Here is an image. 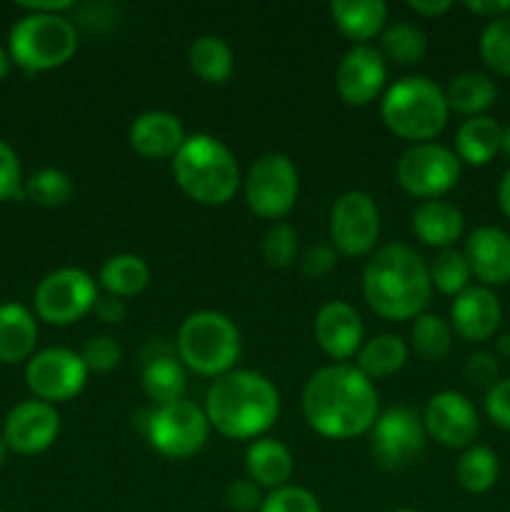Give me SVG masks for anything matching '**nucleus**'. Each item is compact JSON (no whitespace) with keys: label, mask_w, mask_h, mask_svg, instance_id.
<instances>
[{"label":"nucleus","mask_w":510,"mask_h":512,"mask_svg":"<svg viewBox=\"0 0 510 512\" xmlns=\"http://www.w3.org/2000/svg\"><path fill=\"white\" fill-rule=\"evenodd\" d=\"M470 273L485 285L498 288L510 283V235L495 225H480L465 240L463 250Z\"/></svg>","instance_id":"20"},{"label":"nucleus","mask_w":510,"mask_h":512,"mask_svg":"<svg viewBox=\"0 0 510 512\" xmlns=\"http://www.w3.org/2000/svg\"><path fill=\"white\" fill-rule=\"evenodd\" d=\"M390 512H418V510H413V508H398V510H390Z\"/></svg>","instance_id":"55"},{"label":"nucleus","mask_w":510,"mask_h":512,"mask_svg":"<svg viewBox=\"0 0 510 512\" xmlns=\"http://www.w3.org/2000/svg\"><path fill=\"white\" fill-rule=\"evenodd\" d=\"M380 53L385 60H393L398 65H415L428 53V38L423 30L405 20L385 25L380 33Z\"/></svg>","instance_id":"33"},{"label":"nucleus","mask_w":510,"mask_h":512,"mask_svg":"<svg viewBox=\"0 0 510 512\" xmlns=\"http://www.w3.org/2000/svg\"><path fill=\"white\" fill-rule=\"evenodd\" d=\"M455 478L468 493L483 495L498 483L500 478V460L485 445H470L455 463Z\"/></svg>","instance_id":"32"},{"label":"nucleus","mask_w":510,"mask_h":512,"mask_svg":"<svg viewBox=\"0 0 510 512\" xmlns=\"http://www.w3.org/2000/svg\"><path fill=\"white\" fill-rule=\"evenodd\" d=\"M465 378L473 385H478V388H493L500 380V365L495 355L485 353V350L470 355L468 363H465Z\"/></svg>","instance_id":"44"},{"label":"nucleus","mask_w":510,"mask_h":512,"mask_svg":"<svg viewBox=\"0 0 510 512\" xmlns=\"http://www.w3.org/2000/svg\"><path fill=\"white\" fill-rule=\"evenodd\" d=\"M143 430L153 450L170 460L193 458L210 438V423L205 410L185 398L150 410Z\"/></svg>","instance_id":"8"},{"label":"nucleus","mask_w":510,"mask_h":512,"mask_svg":"<svg viewBox=\"0 0 510 512\" xmlns=\"http://www.w3.org/2000/svg\"><path fill=\"white\" fill-rule=\"evenodd\" d=\"M143 393L155 405H170L183 400L185 368L173 355H155L143 368Z\"/></svg>","instance_id":"31"},{"label":"nucleus","mask_w":510,"mask_h":512,"mask_svg":"<svg viewBox=\"0 0 510 512\" xmlns=\"http://www.w3.org/2000/svg\"><path fill=\"white\" fill-rule=\"evenodd\" d=\"M485 413L498 428L510 430V378L498 380L485 395Z\"/></svg>","instance_id":"45"},{"label":"nucleus","mask_w":510,"mask_h":512,"mask_svg":"<svg viewBox=\"0 0 510 512\" xmlns=\"http://www.w3.org/2000/svg\"><path fill=\"white\" fill-rule=\"evenodd\" d=\"M98 280L105 293L113 295V298H135L148 288L150 268L140 255L118 253L105 260Z\"/></svg>","instance_id":"28"},{"label":"nucleus","mask_w":510,"mask_h":512,"mask_svg":"<svg viewBox=\"0 0 510 512\" xmlns=\"http://www.w3.org/2000/svg\"><path fill=\"white\" fill-rule=\"evenodd\" d=\"M8 445H5V440H3V435H0V465L5 463V460H8Z\"/></svg>","instance_id":"54"},{"label":"nucleus","mask_w":510,"mask_h":512,"mask_svg":"<svg viewBox=\"0 0 510 512\" xmlns=\"http://www.w3.org/2000/svg\"><path fill=\"white\" fill-rule=\"evenodd\" d=\"M503 320L498 295L485 285H470L450 305V328L468 343H485L493 338Z\"/></svg>","instance_id":"19"},{"label":"nucleus","mask_w":510,"mask_h":512,"mask_svg":"<svg viewBox=\"0 0 510 512\" xmlns=\"http://www.w3.org/2000/svg\"><path fill=\"white\" fill-rule=\"evenodd\" d=\"M428 273L433 288L450 298H458L465 288H470V278H473L468 260L455 248L440 250L433 263L428 265Z\"/></svg>","instance_id":"35"},{"label":"nucleus","mask_w":510,"mask_h":512,"mask_svg":"<svg viewBox=\"0 0 510 512\" xmlns=\"http://www.w3.org/2000/svg\"><path fill=\"white\" fill-rule=\"evenodd\" d=\"M23 195L43 208H60L73 198V180L63 170L43 168L25 180Z\"/></svg>","instance_id":"36"},{"label":"nucleus","mask_w":510,"mask_h":512,"mask_svg":"<svg viewBox=\"0 0 510 512\" xmlns=\"http://www.w3.org/2000/svg\"><path fill=\"white\" fill-rule=\"evenodd\" d=\"M60 433V415L55 405L43 400H23L8 413L3 440L18 455H38L55 443Z\"/></svg>","instance_id":"16"},{"label":"nucleus","mask_w":510,"mask_h":512,"mask_svg":"<svg viewBox=\"0 0 510 512\" xmlns=\"http://www.w3.org/2000/svg\"><path fill=\"white\" fill-rule=\"evenodd\" d=\"M263 500L260 485H255L250 478L235 480V483L228 485V493H225V503L233 512H258Z\"/></svg>","instance_id":"42"},{"label":"nucleus","mask_w":510,"mask_h":512,"mask_svg":"<svg viewBox=\"0 0 510 512\" xmlns=\"http://www.w3.org/2000/svg\"><path fill=\"white\" fill-rule=\"evenodd\" d=\"M363 298L380 318L393 323L415 320L433 298L428 263L408 245H383L363 268Z\"/></svg>","instance_id":"2"},{"label":"nucleus","mask_w":510,"mask_h":512,"mask_svg":"<svg viewBox=\"0 0 510 512\" xmlns=\"http://www.w3.org/2000/svg\"><path fill=\"white\" fill-rule=\"evenodd\" d=\"M10 60H13V58H10V53L3 48V45H0V80H3L5 75H8Z\"/></svg>","instance_id":"53"},{"label":"nucleus","mask_w":510,"mask_h":512,"mask_svg":"<svg viewBox=\"0 0 510 512\" xmlns=\"http://www.w3.org/2000/svg\"><path fill=\"white\" fill-rule=\"evenodd\" d=\"M410 225L420 243L438 250H450L463 238L465 218L460 208H455L448 200H423L413 210Z\"/></svg>","instance_id":"22"},{"label":"nucleus","mask_w":510,"mask_h":512,"mask_svg":"<svg viewBox=\"0 0 510 512\" xmlns=\"http://www.w3.org/2000/svg\"><path fill=\"white\" fill-rule=\"evenodd\" d=\"M330 18L345 38L355 40V45H365V40L383 33L388 5L383 0H333Z\"/></svg>","instance_id":"25"},{"label":"nucleus","mask_w":510,"mask_h":512,"mask_svg":"<svg viewBox=\"0 0 510 512\" xmlns=\"http://www.w3.org/2000/svg\"><path fill=\"white\" fill-rule=\"evenodd\" d=\"M423 425L428 438L445 448H470L480 433V418L475 405L455 390H440L425 403Z\"/></svg>","instance_id":"15"},{"label":"nucleus","mask_w":510,"mask_h":512,"mask_svg":"<svg viewBox=\"0 0 510 512\" xmlns=\"http://www.w3.org/2000/svg\"><path fill=\"white\" fill-rule=\"evenodd\" d=\"M303 415L323 438H360L373 430L380 415L378 390L355 365H325L305 383Z\"/></svg>","instance_id":"1"},{"label":"nucleus","mask_w":510,"mask_h":512,"mask_svg":"<svg viewBox=\"0 0 510 512\" xmlns=\"http://www.w3.org/2000/svg\"><path fill=\"white\" fill-rule=\"evenodd\" d=\"M88 375L80 353L68 348H45L25 365V383L30 393L35 400L50 405L78 398L88 383Z\"/></svg>","instance_id":"13"},{"label":"nucleus","mask_w":510,"mask_h":512,"mask_svg":"<svg viewBox=\"0 0 510 512\" xmlns=\"http://www.w3.org/2000/svg\"><path fill=\"white\" fill-rule=\"evenodd\" d=\"M78 50V33L65 15L25 13L10 28L8 53L28 73L55 70Z\"/></svg>","instance_id":"7"},{"label":"nucleus","mask_w":510,"mask_h":512,"mask_svg":"<svg viewBox=\"0 0 510 512\" xmlns=\"http://www.w3.org/2000/svg\"><path fill=\"white\" fill-rule=\"evenodd\" d=\"M408 355L410 350L400 335L380 333L375 338L365 340L363 348L355 355L358 358L355 368L368 380H385L403 370V365L408 363Z\"/></svg>","instance_id":"27"},{"label":"nucleus","mask_w":510,"mask_h":512,"mask_svg":"<svg viewBox=\"0 0 510 512\" xmlns=\"http://www.w3.org/2000/svg\"><path fill=\"white\" fill-rule=\"evenodd\" d=\"M335 263H338V253H335L333 245L315 243L310 245L303 253V258H300V270H303V275H308V278L318 280L325 278V275L335 268Z\"/></svg>","instance_id":"43"},{"label":"nucleus","mask_w":510,"mask_h":512,"mask_svg":"<svg viewBox=\"0 0 510 512\" xmlns=\"http://www.w3.org/2000/svg\"><path fill=\"white\" fill-rule=\"evenodd\" d=\"M388 80V65L383 53L375 45H353L340 58L335 70V88L348 105L373 103L385 88Z\"/></svg>","instance_id":"17"},{"label":"nucleus","mask_w":510,"mask_h":512,"mask_svg":"<svg viewBox=\"0 0 510 512\" xmlns=\"http://www.w3.org/2000/svg\"><path fill=\"white\" fill-rule=\"evenodd\" d=\"M425 440H428V433H425L423 418L403 405H395V408L380 413L370 430L373 460L385 470L405 468L418 460L425 450Z\"/></svg>","instance_id":"14"},{"label":"nucleus","mask_w":510,"mask_h":512,"mask_svg":"<svg viewBox=\"0 0 510 512\" xmlns=\"http://www.w3.org/2000/svg\"><path fill=\"white\" fill-rule=\"evenodd\" d=\"M245 468H248V478L255 485L278 490L290 485L295 465L288 445L275 438H258L245 450Z\"/></svg>","instance_id":"23"},{"label":"nucleus","mask_w":510,"mask_h":512,"mask_svg":"<svg viewBox=\"0 0 510 512\" xmlns=\"http://www.w3.org/2000/svg\"><path fill=\"white\" fill-rule=\"evenodd\" d=\"M495 198H498V208H500V213H503L505 218L510 220V168L505 170L503 178H500V183H498V193H495Z\"/></svg>","instance_id":"50"},{"label":"nucleus","mask_w":510,"mask_h":512,"mask_svg":"<svg viewBox=\"0 0 510 512\" xmlns=\"http://www.w3.org/2000/svg\"><path fill=\"white\" fill-rule=\"evenodd\" d=\"M258 512H323L318 498L308 488L300 485H285V488L270 490L265 495Z\"/></svg>","instance_id":"39"},{"label":"nucleus","mask_w":510,"mask_h":512,"mask_svg":"<svg viewBox=\"0 0 510 512\" xmlns=\"http://www.w3.org/2000/svg\"><path fill=\"white\" fill-rule=\"evenodd\" d=\"M173 178L190 200L218 208L238 193L240 165L223 140L208 133H193L175 153Z\"/></svg>","instance_id":"4"},{"label":"nucleus","mask_w":510,"mask_h":512,"mask_svg":"<svg viewBox=\"0 0 510 512\" xmlns=\"http://www.w3.org/2000/svg\"><path fill=\"white\" fill-rule=\"evenodd\" d=\"M0 512H8V510H0Z\"/></svg>","instance_id":"56"},{"label":"nucleus","mask_w":510,"mask_h":512,"mask_svg":"<svg viewBox=\"0 0 510 512\" xmlns=\"http://www.w3.org/2000/svg\"><path fill=\"white\" fill-rule=\"evenodd\" d=\"M263 258L270 268L283 270L290 268L298 258V233L290 223L280 220L268 228V233L263 235Z\"/></svg>","instance_id":"38"},{"label":"nucleus","mask_w":510,"mask_h":512,"mask_svg":"<svg viewBox=\"0 0 510 512\" xmlns=\"http://www.w3.org/2000/svg\"><path fill=\"white\" fill-rule=\"evenodd\" d=\"M500 123L490 115H475L460 123L458 133H455V155L460 163L473 165H488L495 155L500 153Z\"/></svg>","instance_id":"26"},{"label":"nucleus","mask_w":510,"mask_h":512,"mask_svg":"<svg viewBox=\"0 0 510 512\" xmlns=\"http://www.w3.org/2000/svg\"><path fill=\"white\" fill-rule=\"evenodd\" d=\"M210 428L228 440H258L280 415V393L258 370H230L205 393Z\"/></svg>","instance_id":"3"},{"label":"nucleus","mask_w":510,"mask_h":512,"mask_svg":"<svg viewBox=\"0 0 510 512\" xmlns=\"http://www.w3.org/2000/svg\"><path fill=\"white\" fill-rule=\"evenodd\" d=\"M175 350H178L180 363L193 373L220 378L235 370L243 340L228 315L218 310H195L180 323Z\"/></svg>","instance_id":"6"},{"label":"nucleus","mask_w":510,"mask_h":512,"mask_svg":"<svg viewBox=\"0 0 510 512\" xmlns=\"http://www.w3.org/2000/svg\"><path fill=\"white\" fill-rule=\"evenodd\" d=\"M408 8L423 18H438V15L448 13L453 3L450 0H408Z\"/></svg>","instance_id":"48"},{"label":"nucleus","mask_w":510,"mask_h":512,"mask_svg":"<svg viewBox=\"0 0 510 512\" xmlns=\"http://www.w3.org/2000/svg\"><path fill=\"white\" fill-rule=\"evenodd\" d=\"M495 350H498V355H505V358H508L510 355V333L498 335V340H495Z\"/></svg>","instance_id":"52"},{"label":"nucleus","mask_w":510,"mask_h":512,"mask_svg":"<svg viewBox=\"0 0 510 512\" xmlns=\"http://www.w3.org/2000/svg\"><path fill=\"white\" fill-rule=\"evenodd\" d=\"M38 345V323L20 303L0 305V363H23Z\"/></svg>","instance_id":"24"},{"label":"nucleus","mask_w":510,"mask_h":512,"mask_svg":"<svg viewBox=\"0 0 510 512\" xmlns=\"http://www.w3.org/2000/svg\"><path fill=\"white\" fill-rule=\"evenodd\" d=\"M385 128L410 143H430L448 125L445 90L425 75H405L385 90L380 100Z\"/></svg>","instance_id":"5"},{"label":"nucleus","mask_w":510,"mask_h":512,"mask_svg":"<svg viewBox=\"0 0 510 512\" xmlns=\"http://www.w3.org/2000/svg\"><path fill=\"white\" fill-rule=\"evenodd\" d=\"M23 193V173L15 150L5 140H0V203L18 198Z\"/></svg>","instance_id":"41"},{"label":"nucleus","mask_w":510,"mask_h":512,"mask_svg":"<svg viewBox=\"0 0 510 512\" xmlns=\"http://www.w3.org/2000/svg\"><path fill=\"white\" fill-rule=\"evenodd\" d=\"M478 53L490 70L510 78V13L485 25L478 40Z\"/></svg>","instance_id":"37"},{"label":"nucleus","mask_w":510,"mask_h":512,"mask_svg":"<svg viewBox=\"0 0 510 512\" xmlns=\"http://www.w3.org/2000/svg\"><path fill=\"white\" fill-rule=\"evenodd\" d=\"M330 245L345 258L370 255L380 238V210L365 190H348L330 208Z\"/></svg>","instance_id":"12"},{"label":"nucleus","mask_w":510,"mask_h":512,"mask_svg":"<svg viewBox=\"0 0 510 512\" xmlns=\"http://www.w3.org/2000/svg\"><path fill=\"white\" fill-rule=\"evenodd\" d=\"M20 8L28 13H48V15H63L65 10L75 8L73 0H33V3H20Z\"/></svg>","instance_id":"49"},{"label":"nucleus","mask_w":510,"mask_h":512,"mask_svg":"<svg viewBox=\"0 0 510 512\" xmlns=\"http://www.w3.org/2000/svg\"><path fill=\"white\" fill-rule=\"evenodd\" d=\"M185 138L188 135H185L180 118L168 113V110H148V113H140L130 123L128 130L130 148L150 160L175 158V153L185 143Z\"/></svg>","instance_id":"21"},{"label":"nucleus","mask_w":510,"mask_h":512,"mask_svg":"<svg viewBox=\"0 0 510 512\" xmlns=\"http://www.w3.org/2000/svg\"><path fill=\"white\" fill-rule=\"evenodd\" d=\"M188 65L203 83L220 85L233 75V48L220 35H200L190 43Z\"/></svg>","instance_id":"30"},{"label":"nucleus","mask_w":510,"mask_h":512,"mask_svg":"<svg viewBox=\"0 0 510 512\" xmlns=\"http://www.w3.org/2000/svg\"><path fill=\"white\" fill-rule=\"evenodd\" d=\"M98 285L83 268H60L35 288V313L48 325H73L98 303Z\"/></svg>","instance_id":"11"},{"label":"nucleus","mask_w":510,"mask_h":512,"mask_svg":"<svg viewBox=\"0 0 510 512\" xmlns=\"http://www.w3.org/2000/svg\"><path fill=\"white\" fill-rule=\"evenodd\" d=\"M298 168L285 153H265L245 175V203L258 218L280 223L298 203Z\"/></svg>","instance_id":"9"},{"label":"nucleus","mask_w":510,"mask_h":512,"mask_svg":"<svg viewBox=\"0 0 510 512\" xmlns=\"http://www.w3.org/2000/svg\"><path fill=\"white\" fill-rule=\"evenodd\" d=\"M313 333L320 350L335 363L355 358L365 340L363 320H360L358 310L345 300H330L315 313Z\"/></svg>","instance_id":"18"},{"label":"nucleus","mask_w":510,"mask_h":512,"mask_svg":"<svg viewBox=\"0 0 510 512\" xmlns=\"http://www.w3.org/2000/svg\"><path fill=\"white\" fill-rule=\"evenodd\" d=\"M463 163L455 150L440 143H415L395 163V180L408 195L420 200H440L458 185Z\"/></svg>","instance_id":"10"},{"label":"nucleus","mask_w":510,"mask_h":512,"mask_svg":"<svg viewBox=\"0 0 510 512\" xmlns=\"http://www.w3.org/2000/svg\"><path fill=\"white\" fill-rule=\"evenodd\" d=\"M500 153L510 160V125L500 130Z\"/></svg>","instance_id":"51"},{"label":"nucleus","mask_w":510,"mask_h":512,"mask_svg":"<svg viewBox=\"0 0 510 512\" xmlns=\"http://www.w3.org/2000/svg\"><path fill=\"white\" fill-rule=\"evenodd\" d=\"M465 8L490 23V20H498L510 13V0H465Z\"/></svg>","instance_id":"46"},{"label":"nucleus","mask_w":510,"mask_h":512,"mask_svg":"<svg viewBox=\"0 0 510 512\" xmlns=\"http://www.w3.org/2000/svg\"><path fill=\"white\" fill-rule=\"evenodd\" d=\"M495 98H498V88H495L493 78L485 73H475V70L455 75L445 88L448 108L460 115H468V118L485 115V110L495 103Z\"/></svg>","instance_id":"29"},{"label":"nucleus","mask_w":510,"mask_h":512,"mask_svg":"<svg viewBox=\"0 0 510 512\" xmlns=\"http://www.w3.org/2000/svg\"><path fill=\"white\" fill-rule=\"evenodd\" d=\"M80 358H83L88 373H110V370L118 368L120 360H123V348H120L118 340L110 338V335H95V338H90L88 343L83 345Z\"/></svg>","instance_id":"40"},{"label":"nucleus","mask_w":510,"mask_h":512,"mask_svg":"<svg viewBox=\"0 0 510 512\" xmlns=\"http://www.w3.org/2000/svg\"><path fill=\"white\" fill-rule=\"evenodd\" d=\"M93 313L98 315V320H103V323L118 325L123 323L125 318V303L120 298H113V295H105V298H98Z\"/></svg>","instance_id":"47"},{"label":"nucleus","mask_w":510,"mask_h":512,"mask_svg":"<svg viewBox=\"0 0 510 512\" xmlns=\"http://www.w3.org/2000/svg\"><path fill=\"white\" fill-rule=\"evenodd\" d=\"M410 343H413V350L420 358L430 360V363H440L453 350V328L440 315L423 313L415 318L413 330H410Z\"/></svg>","instance_id":"34"}]
</instances>
